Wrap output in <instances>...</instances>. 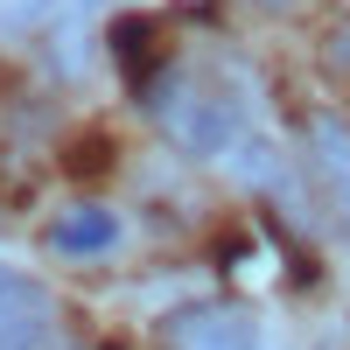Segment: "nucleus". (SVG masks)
I'll use <instances>...</instances> for the list:
<instances>
[{
    "mask_svg": "<svg viewBox=\"0 0 350 350\" xmlns=\"http://www.w3.org/2000/svg\"><path fill=\"white\" fill-rule=\"evenodd\" d=\"M148 112L183 140L189 154H224L231 140L245 133V98L239 84H224L217 70H175L161 64L148 84Z\"/></svg>",
    "mask_w": 350,
    "mask_h": 350,
    "instance_id": "obj_1",
    "label": "nucleus"
},
{
    "mask_svg": "<svg viewBox=\"0 0 350 350\" xmlns=\"http://www.w3.org/2000/svg\"><path fill=\"white\" fill-rule=\"evenodd\" d=\"M301 154H308V189H315V203H323L329 231L350 239V126L336 120V112H315Z\"/></svg>",
    "mask_w": 350,
    "mask_h": 350,
    "instance_id": "obj_2",
    "label": "nucleus"
},
{
    "mask_svg": "<svg viewBox=\"0 0 350 350\" xmlns=\"http://www.w3.org/2000/svg\"><path fill=\"white\" fill-rule=\"evenodd\" d=\"M168 350H267V329L239 301H189L168 315Z\"/></svg>",
    "mask_w": 350,
    "mask_h": 350,
    "instance_id": "obj_3",
    "label": "nucleus"
},
{
    "mask_svg": "<svg viewBox=\"0 0 350 350\" xmlns=\"http://www.w3.org/2000/svg\"><path fill=\"white\" fill-rule=\"evenodd\" d=\"M56 336V295L0 259V350H49Z\"/></svg>",
    "mask_w": 350,
    "mask_h": 350,
    "instance_id": "obj_4",
    "label": "nucleus"
},
{
    "mask_svg": "<svg viewBox=\"0 0 350 350\" xmlns=\"http://www.w3.org/2000/svg\"><path fill=\"white\" fill-rule=\"evenodd\" d=\"M42 245H49V252H64V259L112 252V245H120V217H112V211H98V203H84V211H64V217L42 231Z\"/></svg>",
    "mask_w": 350,
    "mask_h": 350,
    "instance_id": "obj_5",
    "label": "nucleus"
},
{
    "mask_svg": "<svg viewBox=\"0 0 350 350\" xmlns=\"http://www.w3.org/2000/svg\"><path fill=\"white\" fill-rule=\"evenodd\" d=\"M70 8H77V14H92V8H105V0H70Z\"/></svg>",
    "mask_w": 350,
    "mask_h": 350,
    "instance_id": "obj_6",
    "label": "nucleus"
},
{
    "mask_svg": "<svg viewBox=\"0 0 350 350\" xmlns=\"http://www.w3.org/2000/svg\"><path fill=\"white\" fill-rule=\"evenodd\" d=\"M273 8H280V0H273Z\"/></svg>",
    "mask_w": 350,
    "mask_h": 350,
    "instance_id": "obj_7",
    "label": "nucleus"
}]
</instances>
